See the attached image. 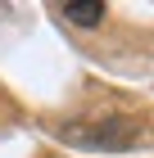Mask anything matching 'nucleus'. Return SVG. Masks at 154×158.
<instances>
[{"mask_svg":"<svg viewBox=\"0 0 154 158\" xmlns=\"http://www.w3.org/2000/svg\"><path fill=\"white\" fill-rule=\"evenodd\" d=\"M64 145L86 149V154H122V149H136L141 140V127L122 113H100V118H73L55 127Z\"/></svg>","mask_w":154,"mask_h":158,"instance_id":"f257e3e1","label":"nucleus"},{"mask_svg":"<svg viewBox=\"0 0 154 158\" xmlns=\"http://www.w3.org/2000/svg\"><path fill=\"white\" fill-rule=\"evenodd\" d=\"M64 18L77 27H95L100 18H104V5L100 0H82V5H64Z\"/></svg>","mask_w":154,"mask_h":158,"instance_id":"f03ea898","label":"nucleus"}]
</instances>
